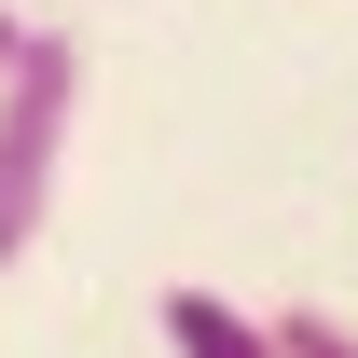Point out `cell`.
I'll use <instances>...</instances> for the list:
<instances>
[{"instance_id": "obj_1", "label": "cell", "mask_w": 358, "mask_h": 358, "mask_svg": "<svg viewBox=\"0 0 358 358\" xmlns=\"http://www.w3.org/2000/svg\"><path fill=\"white\" fill-rule=\"evenodd\" d=\"M69 124H83V42H69V28H28V55L0 69V262L42 248Z\"/></svg>"}, {"instance_id": "obj_2", "label": "cell", "mask_w": 358, "mask_h": 358, "mask_svg": "<svg viewBox=\"0 0 358 358\" xmlns=\"http://www.w3.org/2000/svg\"><path fill=\"white\" fill-rule=\"evenodd\" d=\"M152 331H166L179 358H289V345H275V317L221 303V289H166V303H152Z\"/></svg>"}, {"instance_id": "obj_3", "label": "cell", "mask_w": 358, "mask_h": 358, "mask_svg": "<svg viewBox=\"0 0 358 358\" xmlns=\"http://www.w3.org/2000/svg\"><path fill=\"white\" fill-rule=\"evenodd\" d=\"M275 345H289V358H358V331H345L331 303H289V317H275Z\"/></svg>"}, {"instance_id": "obj_4", "label": "cell", "mask_w": 358, "mask_h": 358, "mask_svg": "<svg viewBox=\"0 0 358 358\" xmlns=\"http://www.w3.org/2000/svg\"><path fill=\"white\" fill-rule=\"evenodd\" d=\"M14 55H28V0H0V69H14Z\"/></svg>"}]
</instances>
